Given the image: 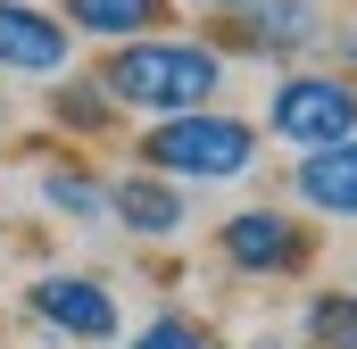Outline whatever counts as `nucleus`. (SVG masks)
I'll list each match as a JSON object with an SVG mask.
<instances>
[{"mask_svg": "<svg viewBox=\"0 0 357 349\" xmlns=\"http://www.w3.org/2000/svg\"><path fill=\"white\" fill-rule=\"evenodd\" d=\"M299 200L324 208V216H357V133H341V142L299 158Z\"/></svg>", "mask_w": 357, "mask_h": 349, "instance_id": "obj_8", "label": "nucleus"}, {"mask_svg": "<svg viewBox=\"0 0 357 349\" xmlns=\"http://www.w3.org/2000/svg\"><path fill=\"white\" fill-rule=\"evenodd\" d=\"M216 250H225V266H241V274H299L307 266V233L282 208H241V216H225Z\"/></svg>", "mask_w": 357, "mask_h": 349, "instance_id": "obj_6", "label": "nucleus"}, {"mask_svg": "<svg viewBox=\"0 0 357 349\" xmlns=\"http://www.w3.org/2000/svg\"><path fill=\"white\" fill-rule=\"evenodd\" d=\"M233 17H241V42H250V50H299V42L324 34V17H316L307 0H266V8L250 0V8H233Z\"/></svg>", "mask_w": 357, "mask_h": 349, "instance_id": "obj_10", "label": "nucleus"}, {"mask_svg": "<svg viewBox=\"0 0 357 349\" xmlns=\"http://www.w3.org/2000/svg\"><path fill=\"white\" fill-rule=\"evenodd\" d=\"M67 34L84 42H133V34H167V0H59Z\"/></svg>", "mask_w": 357, "mask_h": 349, "instance_id": "obj_9", "label": "nucleus"}, {"mask_svg": "<svg viewBox=\"0 0 357 349\" xmlns=\"http://www.w3.org/2000/svg\"><path fill=\"white\" fill-rule=\"evenodd\" d=\"M266 125H274V142L324 150V142L357 133V84H341V75H282L266 100Z\"/></svg>", "mask_w": 357, "mask_h": 349, "instance_id": "obj_3", "label": "nucleus"}, {"mask_svg": "<svg viewBox=\"0 0 357 349\" xmlns=\"http://www.w3.org/2000/svg\"><path fill=\"white\" fill-rule=\"evenodd\" d=\"M75 67V34L59 8H33V0H0V75H33V84H59Z\"/></svg>", "mask_w": 357, "mask_h": 349, "instance_id": "obj_4", "label": "nucleus"}, {"mask_svg": "<svg viewBox=\"0 0 357 349\" xmlns=\"http://www.w3.org/2000/svg\"><path fill=\"white\" fill-rule=\"evenodd\" d=\"M42 200L59 208V216H108V183L84 167H50L42 174Z\"/></svg>", "mask_w": 357, "mask_h": 349, "instance_id": "obj_12", "label": "nucleus"}, {"mask_svg": "<svg viewBox=\"0 0 357 349\" xmlns=\"http://www.w3.org/2000/svg\"><path fill=\"white\" fill-rule=\"evenodd\" d=\"M108 216L125 225V233H142V242H167V233H183V191L167 183V174H125V183H108Z\"/></svg>", "mask_w": 357, "mask_h": 349, "instance_id": "obj_7", "label": "nucleus"}, {"mask_svg": "<svg viewBox=\"0 0 357 349\" xmlns=\"http://www.w3.org/2000/svg\"><path fill=\"white\" fill-rule=\"evenodd\" d=\"M100 91L116 108H142V117H183V108H208L225 91V50H208L191 34H133V42H108Z\"/></svg>", "mask_w": 357, "mask_h": 349, "instance_id": "obj_1", "label": "nucleus"}, {"mask_svg": "<svg viewBox=\"0 0 357 349\" xmlns=\"http://www.w3.org/2000/svg\"><path fill=\"white\" fill-rule=\"evenodd\" d=\"M142 167L167 174V183H233V174L258 167V133L241 117H216V108H183L158 117L142 133Z\"/></svg>", "mask_w": 357, "mask_h": 349, "instance_id": "obj_2", "label": "nucleus"}, {"mask_svg": "<svg viewBox=\"0 0 357 349\" xmlns=\"http://www.w3.org/2000/svg\"><path fill=\"white\" fill-rule=\"evenodd\" d=\"M25 308L50 325V333H67V341H116V291L100 283V274H33L25 283Z\"/></svg>", "mask_w": 357, "mask_h": 349, "instance_id": "obj_5", "label": "nucleus"}, {"mask_svg": "<svg viewBox=\"0 0 357 349\" xmlns=\"http://www.w3.org/2000/svg\"><path fill=\"white\" fill-rule=\"evenodd\" d=\"M50 117L75 125V133H100V125L116 117V100L100 91V75H59V84H50Z\"/></svg>", "mask_w": 357, "mask_h": 349, "instance_id": "obj_11", "label": "nucleus"}, {"mask_svg": "<svg viewBox=\"0 0 357 349\" xmlns=\"http://www.w3.org/2000/svg\"><path fill=\"white\" fill-rule=\"evenodd\" d=\"M307 333H316V349H357V299L349 291L307 299Z\"/></svg>", "mask_w": 357, "mask_h": 349, "instance_id": "obj_13", "label": "nucleus"}, {"mask_svg": "<svg viewBox=\"0 0 357 349\" xmlns=\"http://www.w3.org/2000/svg\"><path fill=\"white\" fill-rule=\"evenodd\" d=\"M191 8H250V0H191Z\"/></svg>", "mask_w": 357, "mask_h": 349, "instance_id": "obj_15", "label": "nucleus"}, {"mask_svg": "<svg viewBox=\"0 0 357 349\" xmlns=\"http://www.w3.org/2000/svg\"><path fill=\"white\" fill-rule=\"evenodd\" d=\"M0 117H8V108H0Z\"/></svg>", "mask_w": 357, "mask_h": 349, "instance_id": "obj_16", "label": "nucleus"}, {"mask_svg": "<svg viewBox=\"0 0 357 349\" xmlns=\"http://www.w3.org/2000/svg\"><path fill=\"white\" fill-rule=\"evenodd\" d=\"M125 349H216V341H208V325H191V316H158V325H142Z\"/></svg>", "mask_w": 357, "mask_h": 349, "instance_id": "obj_14", "label": "nucleus"}]
</instances>
